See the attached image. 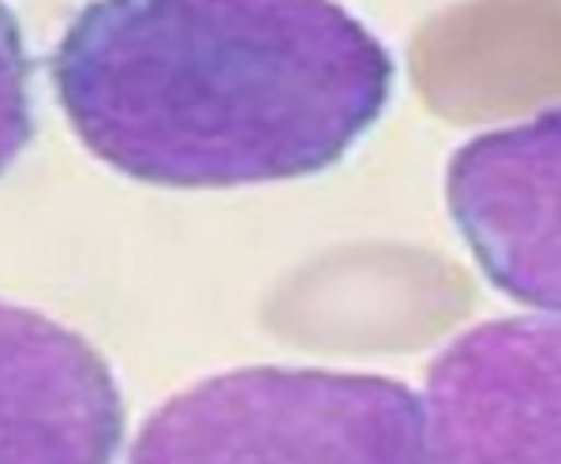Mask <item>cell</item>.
<instances>
[{"label":"cell","instance_id":"1","mask_svg":"<svg viewBox=\"0 0 561 464\" xmlns=\"http://www.w3.org/2000/svg\"><path fill=\"white\" fill-rule=\"evenodd\" d=\"M393 87V53L337 0H90L53 53L79 143L184 191L330 172Z\"/></svg>","mask_w":561,"mask_h":464},{"label":"cell","instance_id":"2","mask_svg":"<svg viewBox=\"0 0 561 464\" xmlns=\"http://www.w3.org/2000/svg\"><path fill=\"white\" fill-rule=\"evenodd\" d=\"M128 464H431L423 397L386 375L240 367L169 397Z\"/></svg>","mask_w":561,"mask_h":464},{"label":"cell","instance_id":"3","mask_svg":"<svg viewBox=\"0 0 561 464\" xmlns=\"http://www.w3.org/2000/svg\"><path fill=\"white\" fill-rule=\"evenodd\" d=\"M431 464H561V315L449 341L423 386Z\"/></svg>","mask_w":561,"mask_h":464},{"label":"cell","instance_id":"4","mask_svg":"<svg viewBox=\"0 0 561 464\" xmlns=\"http://www.w3.org/2000/svg\"><path fill=\"white\" fill-rule=\"evenodd\" d=\"M446 211L497 293L561 315V105L468 139L446 169Z\"/></svg>","mask_w":561,"mask_h":464},{"label":"cell","instance_id":"5","mask_svg":"<svg viewBox=\"0 0 561 464\" xmlns=\"http://www.w3.org/2000/svg\"><path fill=\"white\" fill-rule=\"evenodd\" d=\"M124 397L83 333L0 299V464H116Z\"/></svg>","mask_w":561,"mask_h":464},{"label":"cell","instance_id":"6","mask_svg":"<svg viewBox=\"0 0 561 464\" xmlns=\"http://www.w3.org/2000/svg\"><path fill=\"white\" fill-rule=\"evenodd\" d=\"M34 105V64L23 42V26L0 0V177L23 158L38 127Z\"/></svg>","mask_w":561,"mask_h":464}]
</instances>
